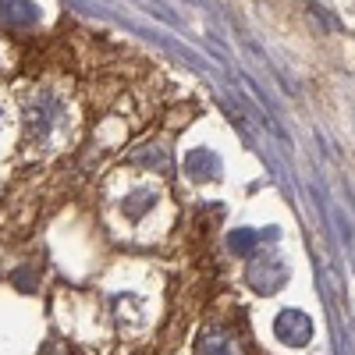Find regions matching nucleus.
Returning a JSON list of instances; mask_svg holds the SVG:
<instances>
[{
    "label": "nucleus",
    "instance_id": "1",
    "mask_svg": "<svg viewBox=\"0 0 355 355\" xmlns=\"http://www.w3.org/2000/svg\"><path fill=\"white\" fill-rule=\"evenodd\" d=\"M53 117H57V110H53L50 96H40V100L28 103V107H25V132H28V139H43V135H50Z\"/></svg>",
    "mask_w": 355,
    "mask_h": 355
},
{
    "label": "nucleus",
    "instance_id": "2",
    "mask_svg": "<svg viewBox=\"0 0 355 355\" xmlns=\"http://www.w3.org/2000/svg\"><path fill=\"white\" fill-rule=\"evenodd\" d=\"M0 21H8V25H33L36 21V4H33V0H4V4H0Z\"/></svg>",
    "mask_w": 355,
    "mask_h": 355
}]
</instances>
